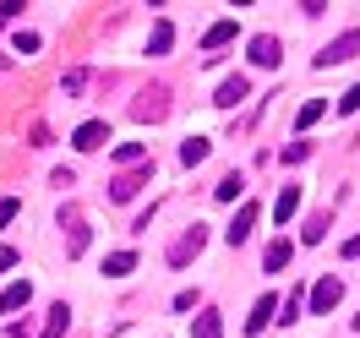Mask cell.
<instances>
[{"instance_id":"cell-6","label":"cell","mask_w":360,"mask_h":338,"mask_svg":"<svg viewBox=\"0 0 360 338\" xmlns=\"http://www.w3.org/2000/svg\"><path fill=\"white\" fill-rule=\"evenodd\" d=\"M104 136H110V126H104V120H88V126H77L71 148H77V153H98V148H104Z\"/></svg>"},{"instance_id":"cell-11","label":"cell","mask_w":360,"mask_h":338,"mask_svg":"<svg viewBox=\"0 0 360 338\" xmlns=\"http://www.w3.org/2000/svg\"><path fill=\"white\" fill-rule=\"evenodd\" d=\"M273 311H278V300H273V294H262V300L251 306V316H246V333H262V327L273 322Z\"/></svg>"},{"instance_id":"cell-20","label":"cell","mask_w":360,"mask_h":338,"mask_svg":"<svg viewBox=\"0 0 360 338\" xmlns=\"http://www.w3.org/2000/svg\"><path fill=\"white\" fill-rule=\"evenodd\" d=\"M169 44H175V27H169V22H158L153 33H148V55H164Z\"/></svg>"},{"instance_id":"cell-1","label":"cell","mask_w":360,"mask_h":338,"mask_svg":"<svg viewBox=\"0 0 360 338\" xmlns=\"http://www.w3.org/2000/svg\"><path fill=\"white\" fill-rule=\"evenodd\" d=\"M355 55H360V27H349V33H338L333 44L316 55V66L328 71V66H344V60H355Z\"/></svg>"},{"instance_id":"cell-31","label":"cell","mask_w":360,"mask_h":338,"mask_svg":"<svg viewBox=\"0 0 360 338\" xmlns=\"http://www.w3.org/2000/svg\"><path fill=\"white\" fill-rule=\"evenodd\" d=\"M344 256H360V235H349V240H344Z\"/></svg>"},{"instance_id":"cell-8","label":"cell","mask_w":360,"mask_h":338,"mask_svg":"<svg viewBox=\"0 0 360 338\" xmlns=\"http://www.w3.org/2000/svg\"><path fill=\"white\" fill-rule=\"evenodd\" d=\"M142 181H148V169H136V175H115V181H110V202H131L136 191H142Z\"/></svg>"},{"instance_id":"cell-25","label":"cell","mask_w":360,"mask_h":338,"mask_svg":"<svg viewBox=\"0 0 360 338\" xmlns=\"http://www.w3.org/2000/svg\"><path fill=\"white\" fill-rule=\"evenodd\" d=\"M300 306H306V300H300V294H290V300H284V316H278V322H284V327H290L295 316H300Z\"/></svg>"},{"instance_id":"cell-22","label":"cell","mask_w":360,"mask_h":338,"mask_svg":"<svg viewBox=\"0 0 360 338\" xmlns=\"http://www.w3.org/2000/svg\"><path fill=\"white\" fill-rule=\"evenodd\" d=\"M322 110H328V104H322V98H311L306 110L295 115V126H300V131H306V126H316V120H322Z\"/></svg>"},{"instance_id":"cell-5","label":"cell","mask_w":360,"mask_h":338,"mask_svg":"<svg viewBox=\"0 0 360 338\" xmlns=\"http://www.w3.org/2000/svg\"><path fill=\"white\" fill-rule=\"evenodd\" d=\"M240 98H251V82L240 77V71H235V77H224V82H219V93H213V104H219V110H235Z\"/></svg>"},{"instance_id":"cell-14","label":"cell","mask_w":360,"mask_h":338,"mask_svg":"<svg viewBox=\"0 0 360 338\" xmlns=\"http://www.w3.org/2000/svg\"><path fill=\"white\" fill-rule=\"evenodd\" d=\"M251 60H257V66H278V60H284V55H278V39H268V33L251 39Z\"/></svg>"},{"instance_id":"cell-18","label":"cell","mask_w":360,"mask_h":338,"mask_svg":"<svg viewBox=\"0 0 360 338\" xmlns=\"http://www.w3.org/2000/svg\"><path fill=\"white\" fill-rule=\"evenodd\" d=\"M191 338H224V327H219V311H202L197 322H191Z\"/></svg>"},{"instance_id":"cell-15","label":"cell","mask_w":360,"mask_h":338,"mask_svg":"<svg viewBox=\"0 0 360 338\" xmlns=\"http://www.w3.org/2000/svg\"><path fill=\"white\" fill-rule=\"evenodd\" d=\"M66 327H71V306L60 300V306H49V322H44V333H39V338H60Z\"/></svg>"},{"instance_id":"cell-19","label":"cell","mask_w":360,"mask_h":338,"mask_svg":"<svg viewBox=\"0 0 360 338\" xmlns=\"http://www.w3.org/2000/svg\"><path fill=\"white\" fill-rule=\"evenodd\" d=\"M207 153H213V142H207V136H191V142L180 148V164H202Z\"/></svg>"},{"instance_id":"cell-30","label":"cell","mask_w":360,"mask_h":338,"mask_svg":"<svg viewBox=\"0 0 360 338\" xmlns=\"http://www.w3.org/2000/svg\"><path fill=\"white\" fill-rule=\"evenodd\" d=\"M0 268H17V251L11 246H0Z\"/></svg>"},{"instance_id":"cell-17","label":"cell","mask_w":360,"mask_h":338,"mask_svg":"<svg viewBox=\"0 0 360 338\" xmlns=\"http://www.w3.org/2000/svg\"><path fill=\"white\" fill-rule=\"evenodd\" d=\"M131 268H136V251H115V256H104V273H110V278H126Z\"/></svg>"},{"instance_id":"cell-26","label":"cell","mask_w":360,"mask_h":338,"mask_svg":"<svg viewBox=\"0 0 360 338\" xmlns=\"http://www.w3.org/2000/svg\"><path fill=\"white\" fill-rule=\"evenodd\" d=\"M39 49V33H17V55H33Z\"/></svg>"},{"instance_id":"cell-12","label":"cell","mask_w":360,"mask_h":338,"mask_svg":"<svg viewBox=\"0 0 360 338\" xmlns=\"http://www.w3.org/2000/svg\"><path fill=\"white\" fill-rule=\"evenodd\" d=\"M27 300H33V284H27V278H22V284H11V290L0 294V316H11V311H22Z\"/></svg>"},{"instance_id":"cell-3","label":"cell","mask_w":360,"mask_h":338,"mask_svg":"<svg viewBox=\"0 0 360 338\" xmlns=\"http://www.w3.org/2000/svg\"><path fill=\"white\" fill-rule=\"evenodd\" d=\"M257 213H262L257 202H240V213H235V224L224 229V240H229V246H246V240H251V229H257Z\"/></svg>"},{"instance_id":"cell-13","label":"cell","mask_w":360,"mask_h":338,"mask_svg":"<svg viewBox=\"0 0 360 338\" xmlns=\"http://www.w3.org/2000/svg\"><path fill=\"white\" fill-rule=\"evenodd\" d=\"M290 256H295L290 240H273V246L262 251V268H268V273H284V268H290Z\"/></svg>"},{"instance_id":"cell-16","label":"cell","mask_w":360,"mask_h":338,"mask_svg":"<svg viewBox=\"0 0 360 338\" xmlns=\"http://www.w3.org/2000/svg\"><path fill=\"white\" fill-rule=\"evenodd\" d=\"M66 219H71V240H66V256H82V251H88V224H82L77 213H66Z\"/></svg>"},{"instance_id":"cell-29","label":"cell","mask_w":360,"mask_h":338,"mask_svg":"<svg viewBox=\"0 0 360 338\" xmlns=\"http://www.w3.org/2000/svg\"><path fill=\"white\" fill-rule=\"evenodd\" d=\"M11 219H17V197H6V202H0V229L11 224Z\"/></svg>"},{"instance_id":"cell-9","label":"cell","mask_w":360,"mask_h":338,"mask_svg":"<svg viewBox=\"0 0 360 338\" xmlns=\"http://www.w3.org/2000/svg\"><path fill=\"white\" fill-rule=\"evenodd\" d=\"M235 33H240V22H229V17H224V22H213V27H207V33H202V49H207V60H213V49H224L229 39H235Z\"/></svg>"},{"instance_id":"cell-27","label":"cell","mask_w":360,"mask_h":338,"mask_svg":"<svg viewBox=\"0 0 360 338\" xmlns=\"http://www.w3.org/2000/svg\"><path fill=\"white\" fill-rule=\"evenodd\" d=\"M311 153V148H306V142H290V148H284V164H300V158Z\"/></svg>"},{"instance_id":"cell-24","label":"cell","mask_w":360,"mask_h":338,"mask_svg":"<svg viewBox=\"0 0 360 338\" xmlns=\"http://www.w3.org/2000/svg\"><path fill=\"white\" fill-rule=\"evenodd\" d=\"M322 235H328V213H311V219H306V240H322Z\"/></svg>"},{"instance_id":"cell-4","label":"cell","mask_w":360,"mask_h":338,"mask_svg":"<svg viewBox=\"0 0 360 338\" xmlns=\"http://www.w3.org/2000/svg\"><path fill=\"white\" fill-rule=\"evenodd\" d=\"M338 300H344V284H338V278H316V284H311V311L316 316H328Z\"/></svg>"},{"instance_id":"cell-7","label":"cell","mask_w":360,"mask_h":338,"mask_svg":"<svg viewBox=\"0 0 360 338\" xmlns=\"http://www.w3.org/2000/svg\"><path fill=\"white\" fill-rule=\"evenodd\" d=\"M136 120H164V115H169V93L164 88H153V93H142V104H136Z\"/></svg>"},{"instance_id":"cell-2","label":"cell","mask_w":360,"mask_h":338,"mask_svg":"<svg viewBox=\"0 0 360 338\" xmlns=\"http://www.w3.org/2000/svg\"><path fill=\"white\" fill-rule=\"evenodd\" d=\"M202 246H207V229H202V224H197V229H186L175 246H169V268H186L191 256H202Z\"/></svg>"},{"instance_id":"cell-21","label":"cell","mask_w":360,"mask_h":338,"mask_svg":"<svg viewBox=\"0 0 360 338\" xmlns=\"http://www.w3.org/2000/svg\"><path fill=\"white\" fill-rule=\"evenodd\" d=\"M240 191H246V181H240V175H224V181L213 186V197H219V202H235Z\"/></svg>"},{"instance_id":"cell-23","label":"cell","mask_w":360,"mask_h":338,"mask_svg":"<svg viewBox=\"0 0 360 338\" xmlns=\"http://www.w3.org/2000/svg\"><path fill=\"white\" fill-rule=\"evenodd\" d=\"M115 164H142V142H120V148H115Z\"/></svg>"},{"instance_id":"cell-28","label":"cell","mask_w":360,"mask_h":338,"mask_svg":"<svg viewBox=\"0 0 360 338\" xmlns=\"http://www.w3.org/2000/svg\"><path fill=\"white\" fill-rule=\"evenodd\" d=\"M338 110H344V115H349V110H360V82H355L349 93H344V98H338Z\"/></svg>"},{"instance_id":"cell-32","label":"cell","mask_w":360,"mask_h":338,"mask_svg":"<svg viewBox=\"0 0 360 338\" xmlns=\"http://www.w3.org/2000/svg\"><path fill=\"white\" fill-rule=\"evenodd\" d=\"M355 327H360V316H355Z\"/></svg>"},{"instance_id":"cell-10","label":"cell","mask_w":360,"mask_h":338,"mask_svg":"<svg viewBox=\"0 0 360 338\" xmlns=\"http://www.w3.org/2000/svg\"><path fill=\"white\" fill-rule=\"evenodd\" d=\"M295 213H300V186H284V191H278V202H273V219H278V224H290Z\"/></svg>"}]
</instances>
